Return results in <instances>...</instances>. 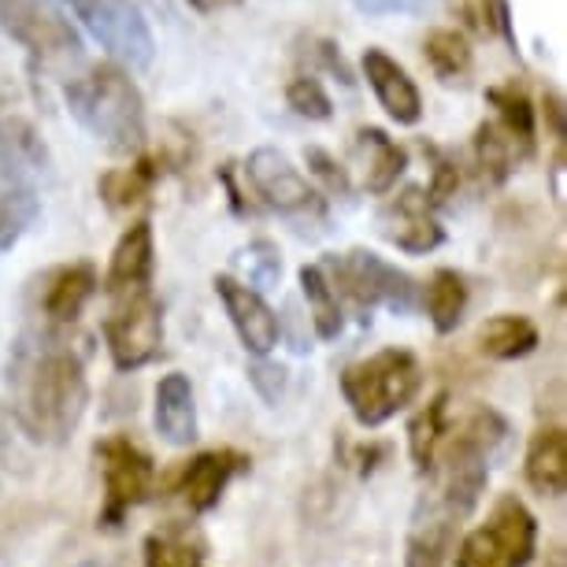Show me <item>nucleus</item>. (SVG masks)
Returning a JSON list of instances; mask_svg holds the SVG:
<instances>
[{
    "instance_id": "nucleus-29",
    "label": "nucleus",
    "mask_w": 567,
    "mask_h": 567,
    "mask_svg": "<svg viewBox=\"0 0 567 567\" xmlns=\"http://www.w3.org/2000/svg\"><path fill=\"white\" fill-rule=\"evenodd\" d=\"M145 567H205V556L182 530H153L145 538Z\"/></svg>"
},
{
    "instance_id": "nucleus-21",
    "label": "nucleus",
    "mask_w": 567,
    "mask_h": 567,
    "mask_svg": "<svg viewBox=\"0 0 567 567\" xmlns=\"http://www.w3.org/2000/svg\"><path fill=\"white\" fill-rule=\"evenodd\" d=\"M534 142L512 131L501 120H489L475 131V164L486 182H505L523 156H530Z\"/></svg>"
},
{
    "instance_id": "nucleus-9",
    "label": "nucleus",
    "mask_w": 567,
    "mask_h": 567,
    "mask_svg": "<svg viewBox=\"0 0 567 567\" xmlns=\"http://www.w3.org/2000/svg\"><path fill=\"white\" fill-rule=\"evenodd\" d=\"M60 4H68L79 23L120 63H131V68L153 63L156 41L134 0H60Z\"/></svg>"
},
{
    "instance_id": "nucleus-2",
    "label": "nucleus",
    "mask_w": 567,
    "mask_h": 567,
    "mask_svg": "<svg viewBox=\"0 0 567 567\" xmlns=\"http://www.w3.org/2000/svg\"><path fill=\"white\" fill-rule=\"evenodd\" d=\"M68 112L85 134L112 153H137L145 145V101L120 63H97L63 90Z\"/></svg>"
},
{
    "instance_id": "nucleus-20",
    "label": "nucleus",
    "mask_w": 567,
    "mask_h": 567,
    "mask_svg": "<svg viewBox=\"0 0 567 567\" xmlns=\"http://www.w3.org/2000/svg\"><path fill=\"white\" fill-rule=\"evenodd\" d=\"M523 475L534 494L542 497H564L567 494V434L564 426H542L530 437Z\"/></svg>"
},
{
    "instance_id": "nucleus-32",
    "label": "nucleus",
    "mask_w": 567,
    "mask_h": 567,
    "mask_svg": "<svg viewBox=\"0 0 567 567\" xmlns=\"http://www.w3.org/2000/svg\"><path fill=\"white\" fill-rule=\"evenodd\" d=\"M445 0H357V8L363 16L371 19H386V16H409V19H420V16H431L437 12Z\"/></svg>"
},
{
    "instance_id": "nucleus-7",
    "label": "nucleus",
    "mask_w": 567,
    "mask_h": 567,
    "mask_svg": "<svg viewBox=\"0 0 567 567\" xmlns=\"http://www.w3.org/2000/svg\"><path fill=\"white\" fill-rule=\"evenodd\" d=\"M104 341H109L112 363L120 371H137L156 360L164 346V308L153 290H131L112 297V312L104 319Z\"/></svg>"
},
{
    "instance_id": "nucleus-17",
    "label": "nucleus",
    "mask_w": 567,
    "mask_h": 567,
    "mask_svg": "<svg viewBox=\"0 0 567 567\" xmlns=\"http://www.w3.org/2000/svg\"><path fill=\"white\" fill-rule=\"evenodd\" d=\"M97 271L93 264H63L45 275V290H41V312L52 327H71L82 316V308L97 293Z\"/></svg>"
},
{
    "instance_id": "nucleus-4",
    "label": "nucleus",
    "mask_w": 567,
    "mask_h": 567,
    "mask_svg": "<svg viewBox=\"0 0 567 567\" xmlns=\"http://www.w3.org/2000/svg\"><path fill=\"white\" fill-rule=\"evenodd\" d=\"M538 545V519L519 497H501L486 523L460 542L456 567H527Z\"/></svg>"
},
{
    "instance_id": "nucleus-35",
    "label": "nucleus",
    "mask_w": 567,
    "mask_h": 567,
    "mask_svg": "<svg viewBox=\"0 0 567 567\" xmlns=\"http://www.w3.org/2000/svg\"><path fill=\"white\" fill-rule=\"evenodd\" d=\"M197 8H205V12H212V8H227V4H238V0H194Z\"/></svg>"
},
{
    "instance_id": "nucleus-31",
    "label": "nucleus",
    "mask_w": 567,
    "mask_h": 567,
    "mask_svg": "<svg viewBox=\"0 0 567 567\" xmlns=\"http://www.w3.org/2000/svg\"><path fill=\"white\" fill-rule=\"evenodd\" d=\"M464 16L467 23L478 30V34H501V30H508V4L505 0H464Z\"/></svg>"
},
{
    "instance_id": "nucleus-12",
    "label": "nucleus",
    "mask_w": 567,
    "mask_h": 567,
    "mask_svg": "<svg viewBox=\"0 0 567 567\" xmlns=\"http://www.w3.org/2000/svg\"><path fill=\"white\" fill-rule=\"evenodd\" d=\"M379 230L390 245L412 256L434 252L445 241L442 223L434 216V200L426 197L423 186H404L398 197H390L386 208L379 212Z\"/></svg>"
},
{
    "instance_id": "nucleus-30",
    "label": "nucleus",
    "mask_w": 567,
    "mask_h": 567,
    "mask_svg": "<svg viewBox=\"0 0 567 567\" xmlns=\"http://www.w3.org/2000/svg\"><path fill=\"white\" fill-rule=\"evenodd\" d=\"M286 101H290V109L297 115H305V120H316L323 123L334 115V104H330L327 90L319 85V79H312V74H301V79L290 82V90H286Z\"/></svg>"
},
{
    "instance_id": "nucleus-24",
    "label": "nucleus",
    "mask_w": 567,
    "mask_h": 567,
    "mask_svg": "<svg viewBox=\"0 0 567 567\" xmlns=\"http://www.w3.org/2000/svg\"><path fill=\"white\" fill-rule=\"evenodd\" d=\"M478 349L494 360H519L538 349V327L527 316H494L478 327Z\"/></svg>"
},
{
    "instance_id": "nucleus-26",
    "label": "nucleus",
    "mask_w": 567,
    "mask_h": 567,
    "mask_svg": "<svg viewBox=\"0 0 567 567\" xmlns=\"http://www.w3.org/2000/svg\"><path fill=\"white\" fill-rule=\"evenodd\" d=\"M423 60L431 63L434 79L445 82V85H464L467 74H471V63H475L467 38L460 34V30H449V27H437L426 34Z\"/></svg>"
},
{
    "instance_id": "nucleus-36",
    "label": "nucleus",
    "mask_w": 567,
    "mask_h": 567,
    "mask_svg": "<svg viewBox=\"0 0 567 567\" xmlns=\"http://www.w3.org/2000/svg\"><path fill=\"white\" fill-rule=\"evenodd\" d=\"M553 567H564V564H560V556H556V560H553Z\"/></svg>"
},
{
    "instance_id": "nucleus-6",
    "label": "nucleus",
    "mask_w": 567,
    "mask_h": 567,
    "mask_svg": "<svg viewBox=\"0 0 567 567\" xmlns=\"http://www.w3.org/2000/svg\"><path fill=\"white\" fill-rule=\"evenodd\" d=\"M93 453H97L101 478H104L101 523L104 527H120L137 505H145V501L153 497V489H156L153 456L123 434L104 437V442H97Z\"/></svg>"
},
{
    "instance_id": "nucleus-16",
    "label": "nucleus",
    "mask_w": 567,
    "mask_h": 567,
    "mask_svg": "<svg viewBox=\"0 0 567 567\" xmlns=\"http://www.w3.org/2000/svg\"><path fill=\"white\" fill-rule=\"evenodd\" d=\"M156 271V241H153V227L145 219H137L134 227L123 230V238L115 241L112 260H109V275H104V293L120 297L131 290H148Z\"/></svg>"
},
{
    "instance_id": "nucleus-33",
    "label": "nucleus",
    "mask_w": 567,
    "mask_h": 567,
    "mask_svg": "<svg viewBox=\"0 0 567 567\" xmlns=\"http://www.w3.org/2000/svg\"><path fill=\"white\" fill-rule=\"evenodd\" d=\"M241 256H249V260H241L245 264V271H249V282L245 286H267V282H275L278 271H282V260H278V252H275V245H267V241H256L249 245Z\"/></svg>"
},
{
    "instance_id": "nucleus-25",
    "label": "nucleus",
    "mask_w": 567,
    "mask_h": 567,
    "mask_svg": "<svg viewBox=\"0 0 567 567\" xmlns=\"http://www.w3.org/2000/svg\"><path fill=\"white\" fill-rule=\"evenodd\" d=\"M423 305H426V316L437 334H453V330L464 323V312H467V282L464 275H456L453 267H442V271L431 275L426 282V293H423Z\"/></svg>"
},
{
    "instance_id": "nucleus-19",
    "label": "nucleus",
    "mask_w": 567,
    "mask_h": 567,
    "mask_svg": "<svg viewBox=\"0 0 567 567\" xmlns=\"http://www.w3.org/2000/svg\"><path fill=\"white\" fill-rule=\"evenodd\" d=\"M352 148H357V159L363 167L368 194H390L404 175V167H409V153L379 126H360L357 137H352Z\"/></svg>"
},
{
    "instance_id": "nucleus-13",
    "label": "nucleus",
    "mask_w": 567,
    "mask_h": 567,
    "mask_svg": "<svg viewBox=\"0 0 567 567\" xmlns=\"http://www.w3.org/2000/svg\"><path fill=\"white\" fill-rule=\"evenodd\" d=\"M216 293L223 308H227L234 330H238L241 346L252 352V357H267L278 346V316L275 308L264 301L260 290L245 286L241 278L230 275H216Z\"/></svg>"
},
{
    "instance_id": "nucleus-10",
    "label": "nucleus",
    "mask_w": 567,
    "mask_h": 567,
    "mask_svg": "<svg viewBox=\"0 0 567 567\" xmlns=\"http://www.w3.org/2000/svg\"><path fill=\"white\" fill-rule=\"evenodd\" d=\"M245 175H249L256 197L267 208H275L278 216L290 219H323L327 208L308 178L290 164V156L278 153V148H256L245 159Z\"/></svg>"
},
{
    "instance_id": "nucleus-11",
    "label": "nucleus",
    "mask_w": 567,
    "mask_h": 567,
    "mask_svg": "<svg viewBox=\"0 0 567 567\" xmlns=\"http://www.w3.org/2000/svg\"><path fill=\"white\" fill-rule=\"evenodd\" d=\"M338 286L346 290L360 308L386 305L393 312H412L415 308V282L398 264L382 260L371 249H352L338 260Z\"/></svg>"
},
{
    "instance_id": "nucleus-8",
    "label": "nucleus",
    "mask_w": 567,
    "mask_h": 567,
    "mask_svg": "<svg viewBox=\"0 0 567 567\" xmlns=\"http://www.w3.org/2000/svg\"><path fill=\"white\" fill-rule=\"evenodd\" d=\"M0 30L34 60L52 63L82 56V34L56 0H0Z\"/></svg>"
},
{
    "instance_id": "nucleus-37",
    "label": "nucleus",
    "mask_w": 567,
    "mask_h": 567,
    "mask_svg": "<svg viewBox=\"0 0 567 567\" xmlns=\"http://www.w3.org/2000/svg\"><path fill=\"white\" fill-rule=\"evenodd\" d=\"M82 567H101V564H82Z\"/></svg>"
},
{
    "instance_id": "nucleus-3",
    "label": "nucleus",
    "mask_w": 567,
    "mask_h": 567,
    "mask_svg": "<svg viewBox=\"0 0 567 567\" xmlns=\"http://www.w3.org/2000/svg\"><path fill=\"white\" fill-rule=\"evenodd\" d=\"M423 386L420 360L409 349H379L341 371V398L360 426H382L409 409Z\"/></svg>"
},
{
    "instance_id": "nucleus-14",
    "label": "nucleus",
    "mask_w": 567,
    "mask_h": 567,
    "mask_svg": "<svg viewBox=\"0 0 567 567\" xmlns=\"http://www.w3.org/2000/svg\"><path fill=\"white\" fill-rule=\"evenodd\" d=\"M360 68H363V79L374 90V97L386 109V115L398 126H415L423 120V93L420 85L412 82V74L401 68L390 52L382 49H363L360 56Z\"/></svg>"
},
{
    "instance_id": "nucleus-34",
    "label": "nucleus",
    "mask_w": 567,
    "mask_h": 567,
    "mask_svg": "<svg viewBox=\"0 0 567 567\" xmlns=\"http://www.w3.org/2000/svg\"><path fill=\"white\" fill-rule=\"evenodd\" d=\"M308 167H312V175L323 182L330 194H346L349 189V175L334 164V156L323 153V148H308Z\"/></svg>"
},
{
    "instance_id": "nucleus-28",
    "label": "nucleus",
    "mask_w": 567,
    "mask_h": 567,
    "mask_svg": "<svg viewBox=\"0 0 567 567\" xmlns=\"http://www.w3.org/2000/svg\"><path fill=\"white\" fill-rule=\"evenodd\" d=\"M445 431H449V423H445V393H437V398L426 404V409L415 415L412 426H409V449H412L415 467H420L423 475L431 471L434 453H437V445H442Z\"/></svg>"
},
{
    "instance_id": "nucleus-22",
    "label": "nucleus",
    "mask_w": 567,
    "mask_h": 567,
    "mask_svg": "<svg viewBox=\"0 0 567 567\" xmlns=\"http://www.w3.org/2000/svg\"><path fill=\"white\" fill-rule=\"evenodd\" d=\"M456 527H460V523L442 516V512L431 508L423 501L420 516H415V527L409 534L404 567H449V556H453V542H456Z\"/></svg>"
},
{
    "instance_id": "nucleus-5",
    "label": "nucleus",
    "mask_w": 567,
    "mask_h": 567,
    "mask_svg": "<svg viewBox=\"0 0 567 567\" xmlns=\"http://www.w3.org/2000/svg\"><path fill=\"white\" fill-rule=\"evenodd\" d=\"M34 148H30V131H19L16 123L0 120V252L30 230L38 219V186L30 167Z\"/></svg>"
},
{
    "instance_id": "nucleus-23",
    "label": "nucleus",
    "mask_w": 567,
    "mask_h": 567,
    "mask_svg": "<svg viewBox=\"0 0 567 567\" xmlns=\"http://www.w3.org/2000/svg\"><path fill=\"white\" fill-rule=\"evenodd\" d=\"M156 175H159L156 159L145 156V159H137V164H131V167L104 171L101 182H97V194L112 212H131V208L142 205L148 194H153Z\"/></svg>"
},
{
    "instance_id": "nucleus-27",
    "label": "nucleus",
    "mask_w": 567,
    "mask_h": 567,
    "mask_svg": "<svg viewBox=\"0 0 567 567\" xmlns=\"http://www.w3.org/2000/svg\"><path fill=\"white\" fill-rule=\"evenodd\" d=\"M301 290L308 301V316H312V327L319 338H338L341 334V305H338V290L327 278L323 267H301Z\"/></svg>"
},
{
    "instance_id": "nucleus-1",
    "label": "nucleus",
    "mask_w": 567,
    "mask_h": 567,
    "mask_svg": "<svg viewBox=\"0 0 567 567\" xmlns=\"http://www.w3.org/2000/svg\"><path fill=\"white\" fill-rule=\"evenodd\" d=\"M8 386H12L19 426L34 442L49 445L68 442L90 404L85 363L60 334H34L19 341Z\"/></svg>"
},
{
    "instance_id": "nucleus-15",
    "label": "nucleus",
    "mask_w": 567,
    "mask_h": 567,
    "mask_svg": "<svg viewBox=\"0 0 567 567\" xmlns=\"http://www.w3.org/2000/svg\"><path fill=\"white\" fill-rule=\"evenodd\" d=\"M245 467H249V456H241L238 449H208V453H197L182 467L178 494L189 512H212L219 505L223 489L230 486V478Z\"/></svg>"
},
{
    "instance_id": "nucleus-18",
    "label": "nucleus",
    "mask_w": 567,
    "mask_h": 567,
    "mask_svg": "<svg viewBox=\"0 0 567 567\" xmlns=\"http://www.w3.org/2000/svg\"><path fill=\"white\" fill-rule=\"evenodd\" d=\"M156 431L167 445H189L197 437V401L194 386L182 371H171L156 382Z\"/></svg>"
}]
</instances>
